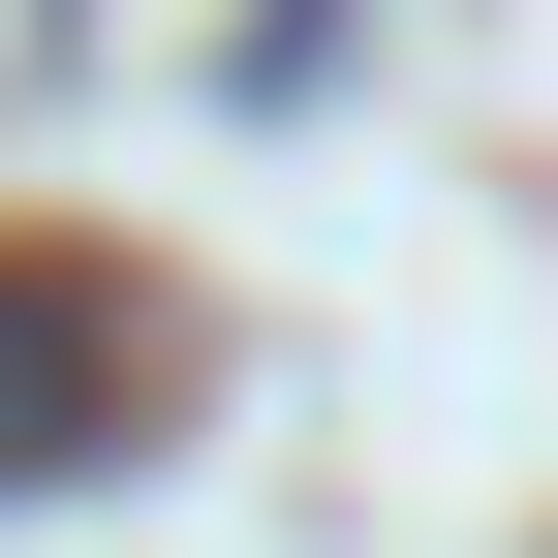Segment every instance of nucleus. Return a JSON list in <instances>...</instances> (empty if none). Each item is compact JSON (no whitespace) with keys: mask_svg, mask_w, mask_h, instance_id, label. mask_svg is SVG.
Instances as JSON below:
<instances>
[{"mask_svg":"<svg viewBox=\"0 0 558 558\" xmlns=\"http://www.w3.org/2000/svg\"><path fill=\"white\" fill-rule=\"evenodd\" d=\"M62 465H124V311L0 248V497H62Z\"/></svg>","mask_w":558,"mask_h":558,"instance_id":"obj_1","label":"nucleus"}]
</instances>
